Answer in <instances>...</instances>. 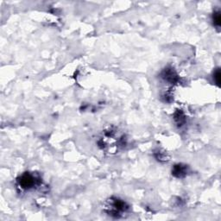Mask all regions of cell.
Segmentation results:
<instances>
[{
  "instance_id": "6da1fadb",
  "label": "cell",
  "mask_w": 221,
  "mask_h": 221,
  "mask_svg": "<svg viewBox=\"0 0 221 221\" xmlns=\"http://www.w3.org/2000/svg\"><path fill=\"white\" fill-rule=\"evenodd\" d=\"M19 182H20V185H21L22 188H30L35 184V179L30 175L25 174L21 177V179L19 180Z\"/></svg>"
},
{
  "instance_id": "7a4b0ae2",
  "label": "cell",
  "mask_w": 221,
  "mask_h": 221,
  "mask_svg": "<svg viewBox=\"0 0 221 221\" xmlns=\"http://www.w3.org/2000/svg\"><path fill=\"white\" fill-rule=\"evenodd\" d=\"M186 171H185V168L182 165H176L175 168H174V170H173V174L177 176V177H182V175H185Z\"/></svg>"
},
{
  "instance_id": "3957f363",
  "label": "cell",
  "mask_w": 221,
  "mask_h": 221,
  "mask_svg": "<svg viewBox=\"0 0 221 221\" xmlns=\"http://www.w3.org/2000/svg\"><path fill=\"white\" fill-rule=\"evenodd\" d=\"M213 23L214 25H216L217 27H220L221 24V17L220 12H215L213 15Z\"/></svg>"
},
{
  "instance_id": "277c9868",
  "label": "cell",
  "mask_w": 221,
  "mask_h": 221,
  "mask_svg": "<svg viewBox=\"0 0 221 221\" xmlns=\"http://www.w3.org/2000/svg\"><path fill=\"white\" fill-rule=\"evenodd\" d=\"M214 77V80H215V82L217 83V85L218 86H220V69H218L215 73H214V75H213Z\"/></svg>"
}]
</instances>
